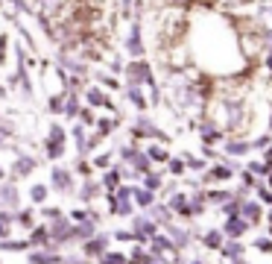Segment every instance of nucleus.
Wrapping results in <instances>:
<instances>
[{
    "instance_id": "nucleus-1",
    "label": "nucleus",
    "mask_w": 272,
    "mask_h": 264,
    "mask_svg": "<svg viewBox=\"0 0 272 264\" xmlns=\"http://www.w3.org/2000/svg\"><path fill=\"white\" fill-rule=\"evenodd\" d=\"M132 141H138V144H149V141H161V144H167L170 141V135H167L158 123H155L153 118H146V115H141V118L132 123Z\"/></svg>"
},
{
    "instance_id": "nucleus-2",
    "label": "nucleus",
    "mask_w": 272,
    "mask_h": 264,
    "mask_svg": "<svg viewBox=\"0 0 272 264\" xmlns=\"http://www.w3.org/2000/svg\"><path fill=\"white\" fill-rule=\"evenodd\" d=\"M123 76H126V85H141V88H153V85H155L153 68H149V62H146V59H132V62H126Z\"/></svg>"
},
{
    "instance_id": "nucleus-3",
    "label": "nucleus",
    "mask_w": 272,
    "mask_h": 264,
    "mask_svg": "<svg viewBox=\"0 0 272 264\" xmlns=\"http://www.w3.org/2000/svg\"><path fill=\"white\" fill-rule=\"evenodd\" d=\"M129 229L135 232V238H138V244H146L149 247V241L161 232V226L155 223L153 217H149V212H141V215L129 217Z\"/></svg>"
},
{
    "instance_id": "nucleus-4",
    "label": "nucleus",
    "mask_w": 272,
    "mask_h": 264,
    "mask_svg": "<svg viewBox=\"0 0 272 264\" xmlns=\"http://www.w3.org/2000/svg\"><path fill=\"white\" fill-rule=\"evenodd\" d=\"M196 135H199V141L205 147L223 144L225 138H228V132H225L220 123H214V120H208V118H202L199 123H196Z\"/></svg>"
},
{
    "instance_id": "nucleus-5",
    "label": "nucleus",
    "mask_w": 272,
    "mask_h": 264,
    "mask_svg": "<svg viewBox=\"0 0 272 264\" xmlns=\"http://www.w3.org/2000/svg\"><path fill=\"white\" fill-rule=\"evenodd\" d=\"M240 217L255 229L266 220V205L260 203V200H255V197H246V200H240Z\"/></svg>"
},
{
    "instance_id": "nucleus-6",
    "label": "nucleus",
    "mask_w": 272,
    "mask_h": 264,
    "mask_svg": "<svg viewBox=\"0 0 272 264\" xmlns=\"http://www.w3.org/2000/svg\"><path fill=\"white\" fill-rule=\"evenodd\" d=\"M50 188H53V191H59V194L79 191V188H76V179H73V170L62 168V165H56V168L50 170Z\"/></svg>"
},
{
    "instance_id": "nucleus-7",
    "label": "nucleus",
    "mask_w": 272,
    "mask_h": 264,
    "mask_svg": "<svg viewBox=\"0 0 272 264\" xmlns=\"http://www.w3.org/2000/svg\"><path fill=\"white\" fill-rule=\"evenodd\" d=\"M164 235L170 241H173V247H176L182 255L190 250V244H193V232H190V226H182V223H170V226H164Z\"/></svg>"
},
{
    "instance_id": "nucleus-8",
    "label": "nucleus",
    "mask_w": 272,
    "mask_h": 264,
    "mask_svg": "<svg viewBox=\"0 0 272 264\" xmlns=\"http://www.w3.org/2000/svg\"><path fill=\"white\" fill-rule=\"evenodd\" d=\"M223 153L228 159H246L249 153H255V147H252V138H246V135H228L223 141Z\"/></svg>"
},
{
    "instance_id": "nucleus-9",
    "label": "nucleus",
    "mask_w": 272,
    "mask_h": 264,
    "mask_svg": "<svg viewBox=\"0 0 272 264\" xmlns=\"http://www.w3.org/2000/svg\"><path fill=\"white\" fill-rule=\"evenodd\" d=\"M111 235L108 232H97L91 241H85L82 244V255H88V258H103L108 250H111Z\"/></svg>"
},
{
    "instance_id": "nucleus-10",
    "label": "nucleus",
    "mask_w": 272,
    "mask_h": 264,
    "mask_svg": "<svg viewBox=\"0 0 272 264\" xmlns=\"http://www.w3.org/2000/svg\"><path fill=\"white\" fill-rule=\"evenodd\" d=\"M126 53H129L132 59H143V33H141V21H132L129 27V36H126Z\"/></svg>"
},
{
    "instance_id": "nucleus-11",
    "label": "nucleus",
    "mask_w": 272,
    "mask_h": 264,
    "mask_svg": "<svg viewBox=\"0 0 272 264\" xmlns=\"http://www.w3.org/2000/svg\"><path fill=\"white\" fill-rule=\"evenodd\" d=\"M220 229H223V235H225L228 241H243V238L249 235V229H252V226H249V223H246L240 215H234V217H225Z\"/></svg>"
},
{
    "instance_id": "nucleus-12",
    "label": "nucleus",
    "mask_w": 272,
    "mask_h": 264,
    "mask_svg": "<svg viewBox=\"0 0 272 264\" xmlns=\"http://www.w3.org/2000/svg\"><path fill=\"white\" fill-rule=\"evenodd\" d=\"M170 208H173V215H178V217H185V220H190V194L188 191H170L167 194V200H164Z\"/></svg>"
},
{
    "instance_id": "nucleus-13",
    "label": "nucleus",
    "mask_w": 272,
    "mask_h": 264,
    "mask_svg": "<svg viewBox=\"0 0 272 264\" xmlns=\"http://www.w3.org/2000/svg\"><path fill=\"white\" fill-rule=\"evenodd\" d=\"M202 191H205V200L211 208H223L228 200H234V191H228L223 185H211V188H202Z\"/></svg>"
},
{
    "instance_id": "nucleus-14",
    "label": "nucleus",
    "mask_w": 272,
    "mask_h": 264,
    "mask_svg": "<svg viewBox=\"0 0 272 264\" xmlns=\"http://www.w3.org/2000/svg\"><path fill=\"white\" fill-rule=\"evenodd\" d=\"M85 100H88V106L91 109H111V112H114L111 97H108L100 85H88V88H85Z\"/></svg>"
},
{
    "instance_id": "nucleus-15",
    "label": "nucleus",
    "mask_w": 272,
    "mask_h": 264,
    "mask_svg": "<svg viewBox=\"0 0 272 264\" xmlns=\"http://www.w3.org/2000/svg\"><path fill=\"white\" fill-rule=\"evenodd\" d=\"M103 191H106V188H103V182H97L94 176H91V179H82V185H79L76 197H79L82 203H94V200H97Z\"/></svg>"
},
{
    "instance_id": "nucleus-16",
    "label": "nucleus",
    "mask_w": 272,
    "mask_h": 264,
    "mask_svg": "<svg viewBox=\"0 0 272 264\" xmlns=\"http://www.w3.org/2000/svg\"><path fill=\"white\" fill-rule=\"evenodd\" d=\"M199 241H202V247H205V250L220 252V250H223V244H225L228 238L223 235V229H205V232L199 235Z\"/></svg>"
},
{
    "instance_id": "nucleus-17",
    "label": "nucleus",
    "mask_w": 272,
    "mask_h": 264,
    "mask_svg": "<svg viewBox=\"0 0 272 264\" xmlns=\"http://www.w3.org/2000/svg\"><path fill=\"white\" fill-rule=\"evenodd\" d=\"M26 264H65V255L56 250H33Z\"/></svg>"
},
{
    "instance_id": "nucleus-18",
    "label": "nucleus",
    "mask_w": 272,
    "mask_h": 264,
    "mask_svg": "<svg viewBox=\"0 0 272 264\" xmlns=\"http://www.w3.org/2000/svg\"><path fill=\"white\" fill-rule=\"evenodd\" d=\"M143 150H146V156L153 159V165H167L170 162V150H167V144H161V141H149V144H143Z\"/></svg>"
},
{
    "instance_id": "nucleus-19",
    "label": "nucleus",
    "mask_w": 272,
    "mask_h": 264,
    "mask_svg": "<svg viewBox=\"0 0 272 264\" xmlns=\"http://www.w3.org/2000/svg\"><path fill=\"white\" fill-rule=\"evenodd\" d=\"M36 170V159L26 156V153H18L15 156V165H12V176H18V179H24V176H29Z\"/></svg>"
},
{
    "instance_id": "nucleus-20",
    "label": "nucleus",
    "mask_w": 272,
    "mask_h": 264,
    "mask_svg": "<svg viewBox=\"0 0 272 264\" xmlns=\"http://www.w3.org/2000/svg\"><path fill=\"white\" fill-rule=\"evenodd\" d=\"M149 217H153V220H155V223H158L161 229H164V226H170V223L176 220V215H173V208H170L167 203H155L153 208H149Z\"/></svg>"
},
{
    "instance_id": "nucleus-21",
    "label": "nucleus",
    "mask_w": 272,
    "mask_h": 264,
    "mask_svg": "<svg viewBox=\"0 0 272 264\" xmlns=\"http://www.w3.org/2000/svg\"><path fill=\"white\" fill-rule=\"evenodd\" d=\"M29 247H36V250H50V244H53V238H50V226H36L33 232H29Z\"/></svg>"
},
{
    "instance_id": "nucleus-22",
    "label": "nucleus",
    "mask_w": 272,
    "mask_h": 264,
    "mask_svg": "<svg viewBox=\"0 0 272 264\" xmlns=\"http://www.w3.org/2000/svg\"><path fill=\"white\" fill-rule=\"evenodd\" d=\"M103 188H106V194H114L123 185V170H120V165H114V168H108L106 173H103Z\"/></svg>"
},
{
    "instance_id": "nucleus-23",
    "label": "nucleus",
    "mask_w": 272,
    "mask_h": 264,
    "mask_svg": "<svg viewBox=\"0 0 272 264\" xmlns=\"http://www.w3.org/2000/svg\"><path fill=\"white\" fill-rule=\"evenodd\" d=\"M126 100H129L138 112H146V106H149V100H146V88H141V85H126Z\"/></svg>"
},
{
    "instance_id": "nucleus-24",
    "label": "nucleus",
    "mask_w": 272,
    "mask_h": 264,
    "mask_svg": "<svg viewBox=\"0 0 272 264\" xmlns=\"http://www.w3.org/2000/svg\"><path fill=\"white\" fill-rule=\"evenodd\" d=\"M18 203H21L18 188H15L12 182H3V185H0V205H3V208H18Z\"/></svg>"
},
{
    "instance_id": "nucleus-25",
    "label": "nucleus",
    "mask_w": 272,
    "mask_h": 264,
    "mask_svg": "<svg viewBox=\"0 0 272 264\" xmlns=\"http://www.w3.org/2000/svg\"><path fill=\"white\" fill-rule=\"evenodd\" d=\"M243 252H246V244H243V241H225L223 250H220V258H225V261H240Z\"/></svg>"
},
{
    "instance_id": "nucleus-26",
    "label": "nucleus",
    "mask_w": 272,
    "mask_h": 264,
    "mask_svg": "<svg viewBox=\"0 0 272 264\" xmlns=\"http://www.w3.org/2000/svg\"><path fill=\"white\" fill-rule=\"evenodd\" d=\"M155 203H158V194H155V191H146L143 185H135V205H138L141 212H149Z\"/></svg>"
},
{
    "instance_id": "nucleus-27",
    "label": "nucleus",
    "mask_w": 272,
    "mask_h": 264,
    "mask_svg": "<svg viewBox=\"0 0 272 264\" xmlns=\"http://www.w3.org/2000/svg\"><path fill=\"white\" fill-rule=\"evenodd\" d=\"M88 126H85V123H76V126H73L71 129V135H73V141H76V150H79V156H88V153H91V150H88V141H91V138H88Z\"/></svg>"
},
{
    "instance_id": "nucleus-28",
    "label": "nucleus",
    "mask_w": 272,
    "mask_h": 264,
    "mask_svg": "<svg viewBox=\"0 0 272 264\" xmlns=\"http://www.w3.org/2000/svg\"><path fill=\"white\" fill-rule=\"evenodd\" d=\"M141 185L146 188V191L161 194V191H164V173H161V170H149V173L141 179Z\"/></svg>"
},
{
    "instance_id": "nucleus-29",
    "label": "nucleus",
    "mask_w": 272,
    "mask_h": 264,
    "mask_svg": "<svg viewBox=\"0 0 272 264\" xmlns=\"http://www.w3.org/2000/svg\"><path fill=\"white\" fill-rule=\"evenodd\" d=\"M185 162H188V170H193V173H199V176H205V170L211 168V162L205 156H193V153H185Z\"/></svg>"
},
{
    "instance_id": "nucleus-30",
    "label": "nucleus",
    "mask_w": 272,
    "mask_h": 264,
    "mask_svg": "<svg viewBox=\"0 0 272 264\" xmlns=\"http://www.w3.org/2000/svg\"><path fill=\"white\" fill-rule=\"evenodd\" d=\"M117 115H111V118H97V126H94V132L100 135V138H108L111 132L117 129Z\"/></svg>"
},
{
    "instance_id": "nucleus-31",
    "label": "nucleus",
    "mask_w": 272,
    "mask_h": 264,
    "mask_svg": "<svg viewBox=\"0 0 272 264\" xmlns=\"http://www.w3.org/2000/svg\"><path fill=\"white\" fill-rule=\"evenodd\" d=\"M164 168H167V173H170L173 179H182V176L188 173V162H185L182 156H173V159L164 165Z\"/></svg>"
},
{
    "instance_id": "nucleus-32",
    "label": "nucleus",
    "mask_w": 272,
    "mask_h": 264,
    "mask_svg": "<svg viewBox=\"0 0 272 264\" xmlns=\"http://www.w3.org/2000/svg\"><path fill=\"white\" fill-rule=\"evenodd\" d=\"M82 103H79V94L71 91V94L65 97V118H79V112H82Z\"/></svg>"
},
{
    "instance_id": "nucleus-33",
    "label": "nucleus",
    "mask_w": 272,
    "mask_h": 264,
    "mask_svg": "<svg viewBox=\"0 0 272 264\" xmlns=\"http://www.w3.org/2000/svg\"><path fill=\"white\" fill-rule=\"evenodd\" d=\"M97 235V220H88V223H76V241L85 244Z\"/></svg>"
},
{
    "instance_id": "nucleus-34",
    "label": "nucleus",
    "mask_w": 272,
    "mask_h": 264,
    "mask_svg": "<svg viewBox=\"0 0 272 264\" xmlns=\"http://www.w3.org/2000/svg\"><path fill=\"white\" fill-rule=\"evenodd\" d=\"M15 223L33 232V229H36V215H33V208H18V212H15Z\"/></svg>"
},
{
    "instance_id": "nucleus-35",
    "label": "nucleus",
    "mask_w": 272,
    "mask_h": 264,
    "mask_svg": "<svg viewBox=\"0 0 272 264\" xmlns=\"http://www.w3.org/2000/svg\"><path fill=\"white\" fill-rule=\"evenodd\" d=\"M246 170L249 173H255L258 179L266 182V176H269V165L263 162V159H252V162H246Z\"/></svg>"
},
{
    "instance_id": "nucleus-36",
    "label": "nucleus",
    "mask_w": 272,
    "mask_h": 264,
    "mask_svg": "<svg viewBox=\"0 0 272 264\" xmlns=\"http://www.w3.org/2000/svg\"><path fill=\"white\" fill-rule=\"evenodd\" d=\"M44 144H68V132H65V126H59V123H53L47 132V141Z\"/></svg>"
},
{
    "instance_id": "nucleus-37",
    "label": "nucleus",
    "mask_w": 272,
    "mask_h": 264,
    "mask_svg": "<svg viewBox=\"0 0 272 264\" xmlns=\"http://www.w3.org/2000/svg\"><path fill=\"white\" fill-rule=\"evenodd\" d=\"M252 197H255V200H260V203L266 205V208L272 205V188L266 185V182H258V188L252 191Z\"/></svg>"
},
{
    "instance_id": "nucleus-38",
    "label": "nucleus",
    "mask_w": 272,
    "mask_h": 264,
    "mask_svg": "<svg viewBox=\"0 0 272 264\" xmlns=\"http://www.w3.org/2000/svg\"><path fill=\"white\" fill-rule=\"evenodd\" d=\"M47 197H50L47 185H33V188H29V200H33V205H44Z\"/></svg>"
},
{
    "instance_id": "nucleus-39",
    "label": "nucleus",
    "mask_w": 272,
    "mask_h": 264,
    "mask_svg": "<svg viewBox=\"0 0 272 264\" xmlns=\"http://www.w3.org/2000/svg\"><path fill=\"white\" fill-rule=\"evenodd\" d=\"M0 250H6V252H24V250H29V241L6 238V241H0Z\"/></svg>"
},
{
    "instance_id": "nucleus-40",
    "label": "nucleus",
    "mask_w": 272,
    "mask_h": 264,
    "mask_svg": "<svg viewBox=\"0 0 272 264\" xmlns=\"http://www.w3.org/2000/svg\"><path fill=\"white\" fill-rule=\"evenodd\" d=\"M100 264H129V255L126 252H117V250H108L103 258H100Z\"/></svg>"
},
{
    "instance_id": "nucleus-41",
    "label": "nucleus",
    "mask_w": 272,
    "mask_h": 264,
    "mask_svg": "<svg viewBox=\"0 0 272 264\" xmlns=\"http://www.w3.org/2000/svg\"><path fill=\"white\" fill-rule=\"evenodd\" d=\"M252 250L255 252H263V255H272V238L269 235H260V238L252 241Z\"/></svg>"
},
{
    "instance_id": "nucleus-42",
    "label": "nucleus",
    "mask_w": 272,
    "mask_h": 264,
    "mask_svg": "<svg viewBox=\"0 0 272 264\" xmlns=\"http://www.w3.org/2000/svg\"><path fill=\"white\" fill-rule=\"evenodd\" d=\"M76 173H79L82 179H91V176H94V162H88L85 156H79V162H76Z\"/></svg>"
},
{
    "instance_id": "nucleus-43",
    "label": "nucleus",
    "mask_w": 272,
    "mask_h": 264,
    "mask_svg": "<svg viewBox=\"0 0 272 264\" xmlns=\"http://www.w3.org/2000/svg\"><path fill=\"white\" fill-rule=\"evenodd\" d=\"M111 238L120 241V244H138V238H135L132 229H117V232H111Z\"/></svg>"
},
{
    "instance_id": "nucleus-44",
    "label": "nucleus",
    "mask_w": 272,
    "mask_h": 264,
    "mask_svg": "<svg viewBox=\"0 0 272 264\" xmlns=\"http://www.w3.org/2000/svg\"><path fill=\"white\" fill-rule=\"evenodd\" d=\"M47 109L53 112V115H65V97L53 94V97H50V103H47Z\"/></svg>"
},
{
    "instance_id": "nucleus-45",
    "label": "nucleus",
    "mask_w": 272,
    "mask_h": 264,
    "mask_svg": "<svg viewBox=\"0 0 272 264\" xmlns=\"http://www.w3.org/2000/svg\"><path fill=\"white\" fill-rule=\"evenodd\" d=\"M79 120H82L88 129H91V126H97V115H94V109H91V106H85L82 112H79Z\"/></svg>"
},
{
    "instance_id": "nucleus-46",
    "label": "nucleus",
    "mask_w": 272,
    "mask_h": 264,
    "mask_svg": "<svg viewBox=\"0 0 272 264\" xmlns=\"http://www.w3.org/2000/svg\"><path fill=\"white\" fill-rule=\"evenodd\" d=\"M111 153H100V156H94V168H100V170H108V168H114L111 165Z\"/></svg>"
},
{
    "instance_id": "nucleus-47",
    "label": "nucleus",
    "mask_w": 272,
    "mask_h": 264,
    "mask_svg": "<svg viewBox=\"0 0 272 264\" xmlns=\"http://www.w3.org/2000/svg\"><path fill=\"white\" fill-rule=\"evenodd\" d=\"M44 147H47V150H44L47 159H53V162H59V159L65 156V144H44Z\"/></svg>"
},
{
    "instance_id": "nucleus-48",
    "label": "nucleus",
    "mask_w": 272,
    "mask_h": 264,
    "mask_svg": "<svg viewBox=\"0 0 272 264\" xmlns=\"http://www.w3.org/2000/svg\"><path fill=\"white\" fill-rule=\"evenodd\" d=\"M97 80L103 83V88H111V91H117V88H120V83L114 80V76H111V73H100Z\"/></svg>"
},
{
    "instance_id": "nucleus-49",
    "label": "nucleus",
    "mask_w": 272,
    "mask_h": 264,
    "mask_svg": "<svg viewBox=\"0 0 272 264\" xmlns=\"http://www.w3.org/2000/svg\"><path fill=\"white\" fill-rule=\"evenodd\" d=\"M41 217H44L47 223H53L56 217H62V208H41Z\"/></svg>"
},
{
    "instance_id": "nucleus-50",
    "label": "nucleus",
    "mask_w": 272,
    "mask_h": 264,
    "mask_svg": "<svg viewBox=\"0 0 272 264\" xmlns=\"http://www.w3.org/2000/svg\"><path fill=\"white\" fill-rule=\"evenodd\" d=\"M182 264H208V261H205L202 255H188V258L182 255Z\"/></svg>"
},
{
    "instance_id": "nucleus-51",
    "label": "nucleus",
    "mask_w": 272,
    "mask_h": 264,
    "mask_svg": "<svg viewBox=\"0 0 272 264\" xmlns=\"http://www.w3.org/2000/svg\"><path fill=\"white\" fill-rule=\"evenodd\" d=\"M3 135H12V123H9V120H0V138H3Z\"/></svg>"
},
{
    "instance_id": "nucleus-52",
    "label": "nucleus",
    "mask_w": 272,
    "mask_h": 264,
    "mask_svg": "<svg viewBox=\"0 0 272 264\" xmlns=\"http://www.w3.org/2000/svg\"><path fill=\"white\" fill-rule=\"evenodd\" d=\"M263 71L272 76V53H266V56H263Z\"/></svg>"
},
{
    "instance_id": "nucleus-53",
    "label": "nucleus",
    "mask_w": 272,
    "mask_h": 264,
    "mask_svg": "<svg viewBox=\"0 0 272 264\" xmlns=\"http://www.w3.org/2000/svg\"><path fill=\"white\" fill-rule=\"evenodd\" d=\"M6 238H9V223L0 220V241H6Z\"/></svg>"
},
{
    "instance_id": "nucleus-54",
    "label": "nucleus",
    "mask_w": 272,
    "mask_h": 264,
    "mask_svg": "<svg viewBox=\"0 0 272 264\" xmlns=\"http://www.w3.org/2000/svg\"><path fill=\"white\" fill-rule=\"evenodd\" d=\"M266 223H269V226H272V205H269V208H266Z\"/></svg>"
},
{
    "instance_id": "nucleus-55",
    "label": "nucleus",
    "mask_w": 272,
    "mask_h": 264,
    "mask_svg": "<svg viewBox=\"0 0 272 264\" xmlns=\"http://www.w3.org/2000/svg\"><path fill=\"white\" fill-rule=\"evenodd\" d=\"M228 264H252V261H246V258H240V261H228Z\"/></svg>"
},
{
    "instance_id": "nucleus-56",
    "label": "nucleus",
    "mask_w": 272,
    "mask_h": 264,
    "mask_svg": "<svg viewBox=\"0 0 272 264\" xmlns=\"http://www.w3.org/2000/svg\"><path fill=\"white\" fill-rule=\"evenodd\" d=\"M3 179H6V173H3V168H0V182H3Z\"/></svg>"
},
{
    "instance_id": "nucleus-57",
    "label": "nucleus",
    "mask_w": 272,
    "mask_h": 264,
    "mask_svg": "<svg viewBox=\"0 0 272 264\" xmlns=\"http://www.w3.org/2000/svg\"><path fill=\"white\" fill-rule=\"evenodd\" d=\"M3 94H6V88H3V85H0V97H3Z\"/></svg>"
},
{
    "instance_id": "nucleus-58",
    "label": "nucleus",
    "mask_w": 272,
    "mask_h": 264,
    "mask_svg": "<svg viewBox=\"0 0 272 264\" xmlns=\"http://www.w3.org/2000/svg\"><path fill=\"white\" fill-rule=\"evenodd\" d=\"M0 3H3V0H0Z\"/></svg>"
},
{
    "instance_id": "nucleus-59",
    "label": "nucleus",
    "mask_w": 272,
    "mask_h": 264,
    "mask_svg": "<svg viewBox=\"0 0 272 264\" xmlns=\"http://www.w3.org/2000/svg\"><path fill=\"white\" fill-rule=\"evenodd\" d=\"M0 264H3V261H0Z\"/></svg>"
}]
</instances>
